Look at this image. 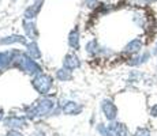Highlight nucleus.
<instances>
[{"label": "nucleus", "mask_w": 157, "mask_h": 136, "mask_svg": "<svg viewBox=\"0 0 157 136\" xmlns=\"http://www.w3.org/2000/svg\"><path fill=\"white\" fill-rule=\"evenodd\" d=\"M101 110L104 113V116L107 117V120L109 121H115L117 117V108L116 105L113 104V101L111 99H104L101 104Z\"/></svg>", "instance_id": "obj_1"}, {"label": "nucleus", "mask_w": 157, "mask_h": 136, "mask_svg": "<svg viewBox=\"0 0 157 136\" xmlns=\"http://www.w3.org/2000/svg\"><path fill=\"white\" fill-rule=\"evenodd\" d=\"M33 86L41 93V94H45L47 91H49L51 86H52V80H51L49 76L47 75H40L38 78H36L33 80Z\"/></svg>", "instance_id": "obj_2"}, {"label": "nucleus", "mask_w": 157, "mask_h": 136, "mask_svg": "<svg viewBox=\"0 0 157 136\" xmlns=\"http://www.w3.org/2000/svg\"><path fill=\"white\" fill-rule=\"evenodd\" d=\"M150 56H152V53H150L149 50H144L142 53H138V54H134V56H130L127 64L131 65V67H140V65H142V64H145V63L149 61Z\"/></svg>", "instance_id": "obj_3"}, {"label": "nucleus", "mask_w": 157, "mask_h": 136, "mask_svg": "<svg viewBox=\"0 0 157 136\" xmlns=\"http://www.w3.org/2000/svg\"><path fill=\"white\" fill-rule=\"evenodd\" d=\"M142 48H144L142 40H141V38H134V40H131L127 45H126L123 52L130 54V56H134V54H138V53L142 52Z\"/></svg>", "instance_id": "obj_4"}, {"label": "nucleus", "mask_w": 157, "mask_h": 136, "mask_svg": "<svg viewBox=\"0 0 157 136\" xmlns=\"http://www.w3.org/2000/svg\"><path fill=\"white\" fill-rule=\"evenodd\" d=\"M108 127H109V129H111V132H112L113 136H131L127 125L123 123L112 121V124H109Z\"/></svg>", "instance_id": "obj_5"}, {"label": "nucleus", "mask_w": 157, "mask_h": 136, "mask_svg": "<svg viewBox=\"0 0 157 136\" xmlns=\"http://www.w3.org/2000/svg\"><path fill=\"white\" fill-rule=\"evenodd\" d=\"M41 6H43V0H36L34 4H32L28 10L25 11V18L26 19H33L37 15V13L40 11Z\"/></svg>", "instance_id": "obj_6"}, {"label": "nucleus", "mask_w": 157, "mask_h": 136, "mask_svg": "<svg viewBox=\"0 0 157 136\" xmlns=\"http://www.w3.org/2000/svg\"><path fill=\"white\" fill-rule=\"evenodd\" d=\"M64 67H67L68 69H74V68L79 67V61H78V59L75 56L68 54V56L66 57V60H64Z\"/></svg>", "instance_id": "obj_7"}, {"label": "nucleus", "mask_w": 157, "mask_h": 136, "mask_svg": "<svg viewBox=\"0 0 157 136\" xmlns=\"http://www.w3.org/2000/svg\"><path fill=\"white\" fill-rule=\"evenodd\" d=\"M13 42H21V44H26V40L22 35H11V37H6L0 41V44H13Z\"/></svg>", "instance_id": "obj_8"}, {"label": "nucleus", "mask_w": 157, "mask_h": 136, "mask_svg": "<svg viewBox=\"0 0 157 136\" xmlns=\"http://www.w3.org/2000/svg\"><path fill=\"white\" fill-rule=\"evenodd\" d=\"M68 42H70V45L72 48H75V49L79 46V34H78V30L77 29L71 31L70 38H68Z\"/></svg>", "instance_id": "obj_9"}, {"label": "nucleus", "mask_w": 157, "mask_h": 136, "mask_svg": "<svg viewBox=\"0 0 157 136\" xmlns=\"http://www.w3.org/2000/svg\"><path fill=\"white\" fill-rule=\"evenodd\" d=\"M23 26H25V30H26V33H28V35H30V38H33L37 34V31H36V29H34V25H33L32 22H23Z\"/></svg>", "instance_id": "obj_10"}, {"label": "nucleus", "mask_w": 157, "mask_h": 136, "mask_svg": "<svg viewBox=\"0 0 157 136\" xmlns=\"http://www.w3.org/2000/svg\"><path fill=\"white\" fill-rule=\"evenodd\" d=\"M134 136H152V132H150V129L146 128V127H140V128L135 129Z\"/></svg>", "instance_id": "obj_11"}, {"label": "nucleus", "mask_w": 157, "mask_h": 136, "mask_svg": "<svg viewBox=\"0 0 157 136\" xmlns=\"http://www.w3.org/2000/svg\"><path fill=\"white\" fill-rule=\"evenodd\" d=\"M29 53L30 54H34L36 57L40 56V52L37 50V44H36V42H32V44L29 45Z\"/></svg>", "instance_id": "obj_12"}, {"label": "nucleus", "mask_w": 157, "mask_h": 136, "mask_svg": "<svg viewBox=\"0 0 157 136\" xmlns=\"http://www.w3.org/2000/svg\"><path fill=\"white\" fill-rule=\"evenodd\" d=\"M149 114H150V117H153V119H157V104H153L152 106H150Z\"/></svg>", "instance_id": "obj_13"}, {"label": "nucleus", "mask_w": 157, "mask_h": 136, "mask_svg": "<svg viewBox=\"0 0 157 136\" xmlns=\"http://www.w3.org/2000/svg\"><path fill=\"white\" fill-rule=\"evenodd\" d=\"M85 3H86V6H89V7H94L97 0H85Z\"/></svg>", "instance_id": "obj_14"}, {"label": "nucleus", "mask_w": 157, "mask_h": 136, "mask_svg": "<svg viewBox=\"0 0 157 136\" xmlns=\"http://www.w3.org/2000/svg\"><path fill=\"white\" fill-rule=\"evenodd\" d=\"M153 54H155V56H157V42H156L155 48H153Z\"/></svg>", "instance_id": "obj_15"}, {"label": "nucleus", "mask_w": 157, "mask_h": 136, "mask_svg": "<svg viewBox=\"0 0 157 136\" xmlns=\"http://www.w3.org/2000/svg\"><path fill=\"white\" fill-rule=\"evenodd\" d=\"M7 136H8V135H7ZM10 136H22V135H21V134H17V132H11Z\"/></svg>", "instance_id": "obj_16"}, {"label": "nucleus", "mask_w": 157, "mask_h": 136, "mask_svg": "<svg viewBox=\"0 0 157 136\" xmlns=\"http://www.w3.org/2000/svg\"><path fill=\"white\" fill-rule=\"evenodd\" d=\"M0 119H2V113H0Z\"/></svg>", "instance_id": "obj_17"}]
</instances>
